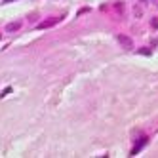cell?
Listing matches in <instances>:
<instances>
[{
    "mask_svg": "<svg viewBox=\"0 0 158 158\" xmlns=\"http://www.w3.org/2000/svg\"><path fill=\"white\" fill-rule=\"evenodd\" d=\"M116 40H118L120 46H122V48H126V50H131V48H133V40H131L130 36H126V35H118Z\"/></svg>",
    "mask_w": 158,
    "mask_h": 158,
    "instance_id": "cell-1",
    "label": "cell"
},
{
    "mask_svg": "<svg viewBox=\"0 0 158 158\" xmlns=\"http://www.w3.org/2000/svg\"><path fill=\"white\" fill-rule=\"evenodd\" d=\"M145 145H147V135H143V137H139V141L135 143V147L131 149V156H135V154H137V152H139V151L143 149Z\"/></svg>",
    "mask_w": 158,
    "mask_h": 158,
    "instance_id": "cell-2",
    "label": "cell"
},
{
    "mask_svg": "<svg viewBox=\"0 0 158 158\" xmlns=\"http://www.w3.org/2000/svg\"><path fill=\"white\" fill-rule=\"evenodd\" d=\"M21 27H23V23H21V21H14V23H8V25H6V32H17Z\"/></svg>",
    "mask_w": 158,
    "mask_h": 158,
    "instance_id": "cell-3",
    "label": "cell"
},
{
    "mask_svg": "<svg viewBox=\"0 0 158 158\" xmlns=\"http://www.w3.org/2000/svg\"><path fill=\"white\" fill-rule=\"evenodd\" d=\"M61 17H55V19H46V21H42V23H38V29H48V27H53L55 23H57Z\"/></svg>",
    "mask_w": 158,
    "mask_h": 158,
    "instance_id": "cell-4",
    "label": "cell"
},
{
    "mask_svg": "<svg viewBox=\"0 0 158 158\" xmlns=\"http://www.w3.org/2000/svg\"><path fill=\"white\" fill-rule=\"evenodd\" d=\"M133 14H135V17H141V8H139V6H135V10H133Z\"/></svg>",
    "mask_w": 158,
    "mask_h": 158,
    "instance_id": "cell-5",
    "label": "cell"
},
{
    "mask_svg": "<svg viewBox=\"0 0 158 158\" xmlns=\"http://www.w3.org/2000/svg\"><path fill=\"white\" fill-rule=\"evenodd\" d=\"M151 25H152V29H158V19H156V17L151 19Z\"/></svg>",
    "mask_w": 158,
    "mask_h": 158,
    "instance_id": "cell-6",
    "label": "cell"
},
{
    "mask_svg": "<svg viewBox=\"0 0 158 158\" xmlns=\"http://www.w3.org/2000/svg\"><path fill=\"white\" fill-rule=\"evenodd\" d=\"M10 92H12V88H6V89H4V92H2V94H0V97H4V95H8Z\"/></svg>",
    "mask_w": 158,
    "mask_h": 158,
    "instance_id": "cell-7",
    "label": "cell"
},
{
    "mask_svg": "<svg viewBox=\"0 0 158 158\" xmlns=\"http://www.w3.org/2000/svg\"><path fill=\"white\" fill-rule=\"evenodd\" d=\"M139 53H141V55H143V53H145V55H149V53H151V50H139Z\"/></svg>",
    "mask_w": 158,
    "mask_h": 158,
    "instance_id": "cell-8",
    "label": "cell"
},
{
    "mask_svg": "<svg viewBox=\"0 0 158 158\" xmlns=\"http://www.w3.org/2000/svg\"><path fill=\"white\" fill-rule=\"evenodd\" d=\"M4 2H14V0H4Z\"/></svg>",
    "mask_w": 158,
    "mask_h": 158,
    "instance_id": "cell-9",
    "label": "cell"
}]
</instances>
